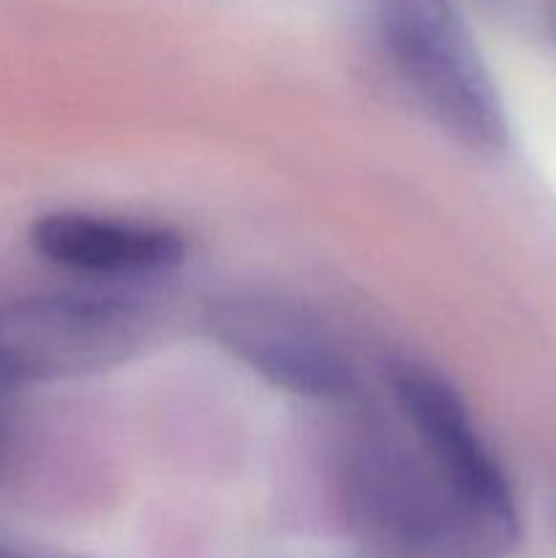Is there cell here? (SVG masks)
I'll list each match as a JSON object with an SVG mask.
<instances>
[{
  "mask_svg": "<svg viewBox=\"0 0 556 558\" xmlns=\"http://www.w3.org/2000/svg\"><path fill=\"white\" fill-rule=\"evenodd\" d=\"M0 558H44V556H36V554H25V550H16V548H3V545H0Z\"/></svg>",
  "mask_w": 556,
  "mask_h": 558,
  "instance_id": "8992f818",
  "label": "cell"
},
{
  "mask_svg": "<svg viewBox=\"0 0 556 558\" xmlns=\"http://www.w3.org/2000/svg\"><path fill=\"white\" fill-rule=\"evenodd\" d=\"M33 254L93 281H153L185 265L189 243L174 227L93 210H49L31 223Z\"/></svg>",
  "mask_w": 556,
  "mask_h": 558,
  "instance_id": "5b68a950",
  "label": "cell"
},
{
  "mask_svg": "<svg viewBox=\"0 0 556 558\" xmlns=\"http://www.w3.org/2000/svg\"><path fill=\"white\" fill-rule=\"evenodd\" d=\"M387 387L398 417L467 532L472 558H505L521 543V510L499 456L480 430L463 392L434 365L392 360Z\"/></svg>",
  "mask_w": 556,
  "mask_h": 558,
  "instance_id": "6da1fadb",
  "label": "cell"
},
{
  "mask_svg": "<svg viewBox=\"0 0 556 558\" xmlns=\"http://www.w3.org/2000/svg\"><path fill=\"white\" fill-rule=\"evenodd\" d=\"M202 332L265 385L294 398L343 401L358 387V371L336 332L281 294H216L202 311Z\"/></svg>",
  "mask_w": 556,
  "mask_h": 558,
  "instance_id": "277c9868",
  "label": "cell"
},
{
  "mask_svg": "<svg viewBox=\"0 0 556 558\" xmlns=\"http://www.w3.org/2000/svg\"><path fill=\"white\" fill-rule=\"evenodd\" d=\"M387 60L436 125L467 150H510L512 125L499 82L456 0H376Z\"/></svg>",
  "mask_w": 556,
  "mask_h": 558,
  "instance_id": "7a4b0ae2",
  "label": "cell"
},
{
  "mask_svg": "<svg viewBox=\"0 0 556 558\" xmlns=\"http://www.w3.org/2000/svg\"><path fill=\"white\" fill-rule=\"evenodd\" d=\"M150 316L109 289H60L0 300V390L60 385L129 363L147 343Z\"/></svg>",
  "mask_w": 556,
  "mask_h": 558,
  "instance_id": "3957f363",
  "label": "cell"
}]
</instances>
